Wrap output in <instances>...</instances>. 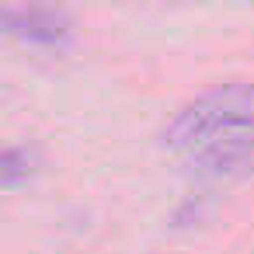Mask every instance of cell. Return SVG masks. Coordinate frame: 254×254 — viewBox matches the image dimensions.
<instances>
[{"label": "cell", "instance_id": "4", "mask_svg": "<svg viewBox=\"0 0 254 254\" xmlns=\"http://www.w3.org/2000/svg\"><path fill=\"white\" fill-rule=\"evenodd\" d=\"M39 171V150L35 146H7L4 150V188H18L21 181H28Z\"/></svg>", "mask_w": 254, "mask_h": 254}, {"label": "cell", "instance_id": "2", "mask_svg": "<svg viewBox=\"0 0 254 254\" xmlns=\"http://www.w3.org/2000/svg\"><path fill=\"white\" fill-rule=\"evenodd\" d=\"M4 32L28 42V46H49L60 49L70 39V18L56 7H4Z\"/></svg>", "mask_w": 254, "mask_h": 254}, {"label": "cell", "instance_id": "3", "mask_svg": "<svg viewBox=\"0 0 254 254\" xmlns=\"http://www.w3.org/2000/svg\"><path fill=\"white\" fill-rule=\"evenodd\" d=\"M188 164L198 174H212V178H230V174H251L254 171V132L209 146L195 157H188Z\"/></svg>", "mask_w": 254, "mask_h": 254}, {"label": "cell", "instance_id": "1", "mask_svg": "<svg viewBox=\"0 0 254 254\" xmlns=\"http://www.w3.org/2000/svg\"><path fill=\"white\" fill-rule=\"evenodd\" d=\"M254 132V84L251 80H230L216 84L202 94H195L188 105L174 112V119L164 126L160 139L167 150H178L185 157H195L209 146L240 139Z\"/></svg>", "mask_w": 254, "mask_h": 254}]
</instances>
